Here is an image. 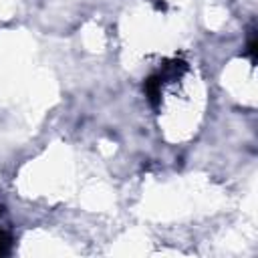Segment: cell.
I'll return each mask as SVG.
<instances>
[{
	"label": "cell",
	"mask_w": 258,
	"mask_h": 258,
	"mask_svg": "<svg viewBox=\"0 0 258 258\" xmlns=\"http://www.w3.org/2000/svg\"><path fill=\"white\" fill-rule=\"evenodd\" d=\"M10 244H12L10 234H8L6 230H2V228H0V256H4V254H8V252H10Z\"/></svg>",
	"instance_id": "cell-1"
}]
</instances>
